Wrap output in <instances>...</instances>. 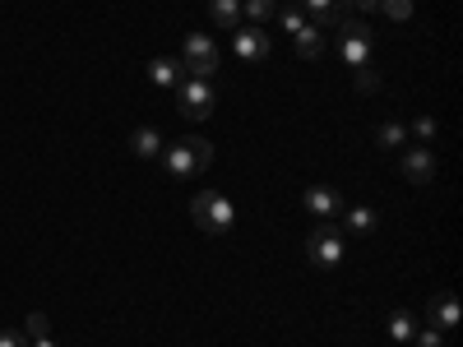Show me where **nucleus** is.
I'll return each mask as SVG.
<instances>
[{
    "mask_svg": "<svg viewBox=\"0 0 463 347\" xmlns=\"http://www.w3.org/2000/svg\"><path fill=\"white\" fill-rule=\"evenodd\" d=\"M163 167L176 176V181H185V176H204L209 167H213V144L209 139H200V135H185V139H176V144H163Z\"/></svg>",
    "mask_w": 463,
    "mask_h": 347,
    "instance_id": "1",
    "label": "nucleus"
},
{
    "mask_svg": "<svg viewBox=\"0 0 463 347\" xmlns=\"http://www.w3.org/2000/svg\"><path fill=\"white\" fill-rule=\"evenodd\" d=\"M334 33H338V56H343V65L366 70V65H371V47H375V28H371L362 14H347Z\"/></svg>",
    "mask_w": 463,
    "mask_h": 347,
    "instance_id": "2",
    "label": "nucleus"
},
{
    "mask_svg": "<svg viewBox=\"0 0 463 347\" xmlns=\"http://www.w3.org/2000/svg\"><path fill=\"white\" fill-rule=\"evenodd\" d=\"M190 218H195V227L209 231V237H227L232 222H237V209H232V200L218 195V190H200V195L190 200Z\"/></svg>",
    "mask_w": 463,
    "mask_h": 347,
    "instance_id": "3",
    "label": "nucleus"
},
{
    "mask_svg": "<svg viewBox=\"0 0 463 347\" xmlns=\"http://www.w3.org/2000/svg\"><path fill=\"white\" fill-rule=\"evenodd\" d=\"M181 65H185V80H213V74H218V47H213V37L209 33H185Z\"/></svg>",
    "mask_w": 463,
    "mask_h": 347,
    "instance_id": "4",
    "label": "nucleus"
},
{
    "mask_svg": "<svg viewBox=\"0 0 463 347\" xmlns=\"http://www.w3.org/2000/svg\"><path fill=\"white\" fill-rule=\"evenodd\" d=\"M213 107H218L213 80H181L176 84V111L185 121H204V116H213Z\"/></svg>",
    "mask_w": 463,
    "mask_h": 347,
    "instance_id": "5",
    "label": "nucleus"
},
{
    "mask_svg": "<svg viewBox=\"0 0 463 347\" xmlns=\"http://www.w3.org/2000/svg\"><path fill=\"white\" fill-rule=\"evenodd\" d=\"M347 255L343 237H338V227L334 222H316V231L306 237V259H311L316 268H338Z\"/></svg>",
    "mask_w": 463,
    "mask_h": 347,
    "instance_id": "6",
    "label": "nucleus"
},
{
    "mask_svg": "<svg viewBox=\"0 0 463 347\" xmlns=\"http://www.w3.org/2000/svg\"><path fill=\"white\" fill-rule=\"evenodd\" d=\"M232 52H237L241 61H250V65H260V61H269L274 42H269V33H264V28L241 23V28H232Z\"/></svg>",
    "mask_w": 463,
    "mask_h": 347,
    "instance_id": "7",
    "label": "nucleus"
},
{
    "mask_svg": "<svg viewBox=\"0 0 463 347\" xmlns=\"http://www.w3.org/2000/svg\"><path fill=\"white\" fill-rule=\"evenodd\" d=\"M301 204H306V213H311L316 222H334V218L343 213V195H338L334 185H311V190L301 195Z\"/></svg>",
    "mask_w": 463,
    "mask_h": 347,
    "instance_id": "8",
    "label": "nucleus"
},
{
    "mask_svg": "<svg viewBox=\"0 0 463 347\" xmlns=\"http://www.w3.org/2000/svg\"><path fill=\"white\" fill-rule=\"evenodd\" d=\"M436 148H408L403 153V176L412 181V185H427V181H436Z\"/></svg>",
    "mask_w": 463,
    "mask_h": 347,
    "instance_id": "9",
    "label": "nucleus"
},
{
    "mask_svg": "<svg viewBox=\"0 0 463 347\" xmlns=\"http://www.w3.org/2000/svg\"><path fill=\"white\" fill-rule=\"evenodd\" d=\"M347 14H353V0H306V19H316L325 33L338 28Z\"/></svg>",
    "mask_w": 463,
    "mask_h": 347,
    "instance_id": "10",
    "label": "nucleus"
},
{
    "mask_svg": "<svg viewBox=\"0 0 463 347\" xmlns=\"http://www.w3.org/2000/svg\"><path fill=\"white\" fill-rule=\"evenodd\" d=\"M325 42H329V33H325L316 19H306V28L292 33V47H297L301 61H320V56H325Z\"/></svg>",
    "mask_w": 463,
    "mask_h": 347,
    "instance_id": "11",
    "label": "nucleus"
},
{
    "mask_svg": "<svg viewBox=\"0 0 463 347\" xmlns=\"http://www.w3.org/2000/svg\"><path fill=\"white\" fill-rule=\"evenodd\" d=\"M427 320H431V329H440V333H449V329L458 324V301H454V292H436V296H431Z\"/></svg>",
    "mask_w": 463,
    "mask_h": 347,
    "instance_id": "12",
    "label": "nucleus"
},
{
    "mask_svg": "<svg viewBox=\"0 0 463 347\" xmlns=\"http://www.w3.org/2000/svg\"><path fill=\"white\" fill-rule=\"evenodd\" d=\"M148 80L158 84V89H176L185 80V65L176 56H158V61H148Z\"/></svg>",
    "mask_w": 463,
    "mask_h": 347,
    "instance_id": "13",
    "label": "nucleus"
},
{
    "mask_svg": "<svg viewBox=\"0 0 463 347\" xmlns=\"http://www.w3.org/2000/svg\"><path fill=\"white\" fill-rule=\"evenodd\" d=\"M163 144H167V139L153 130V126H139V130L130 135V153H135V158H158Z\"/></svg>",
    "mask_w": 463,
    "mask_h": 347,
    "instance_id": "14",
    "label": "nucleus"
},
{
    "mask_svg": "<svg viewBox=\"0 0 463 347\" xmlns=\"http://www.w3.org/2000/svg\"><path fill=\"white\" fill-rule=\"evenodd\" d=\"M274 14H279V0H241V23H250V28L274 23Z\"/></svg>",
    "mask_w": 463,
    "mask_h": 347,
    "instance_id": "15",
    "label": "nucleus"
},
{
    "mask_svg": "<svg viewBox=\"0 0 463 347\" xmlns=\"http://www.w3.org/2000/svg\"><path fill=\"white\" fill-rule=\"evenodd\" d=\"M338 218L347 222V231H357V237H366V231H375V227H380V213H375L371 204H357V209H343Z\"/></svg>",
    "mask_w": 463,
    "mask_h": 347,
    "instance_id": "16",
    "label": "nucleus"
},
{
    "mask_svg": "<svg viewBox=\"0 0 463 347\" xmlns=\"http://www.w3.org/2000/svg\"><path fill=\"white\" fill-rule=\"evenodd\" d=\"M213 28H241V0H209Z\"/></svg>",
    "mask_w": 463,
    "mask_h": 347,
    "instance_id": "17",
    "label": "nucleus"
},
{
    "mask_svg": "<svg viewBox=\"0 0 463 347\" xmlns=\"http://www.w3.org/2000/svg\"><path fill=\"white\" fill-rule=\"evenodd\" d=\"M375 144H380V148H403V144H408V126H399V121L375 126Z\"/></svg>",
    "mask_w": 463,
    "mask_h": 347,
    "instance_id": "18",
    "label": "nucleus"
},
{
    "mask_svg": "<svg viewBox=\"0 0 463 347\" xmlns=\"http://www.w3.org/2000/svg\"><path fill=\"white\" fill-rule=\"evenodd\" d=\"M19 333H24L28 342H37V338H47V333H52V320H47L43 311H33V315H28V320L19 324Z\"/></svg>",
    "mask_w": 463,
    "mask_h": 347,
    "instance_id": "19",
    "label": "nucleus"
},
{
    "mask_svg": "<svg viewBox=\"0 0 463 347\" xmlns=\"http://www.w3.org/2000/svg\"><path fill=\"white\" fill-rule=\"evenodd\" d=\"M412 333H417V320H412L408 311H394V315H390V338H394V342H408Z\"/></svg>",
    "mask_w": 463,
    "mask_h": 347,
    "instance_id": "20",
    "label": "nucleus"
},
{
    "mask_svg": "<svg viewBox=\"0 0 463 347\" xmlns=\"http://www.w3.org/2000/svg\"><path fill=\"white\" fill-rule=\"evenodd\" d=\"M380 14L394 19V23H408L412 19V0H380Z\"/></svg>",
    "mask_w": 463,
    "mask_h": 347,
    "instance_id": "21",
    "label": "nucleus"
},
{
    "mask_svg": "<svg viewBox=\"0 0 463 347\" xmlns=\"http://www.w3.org/2000/svg\"><path fill=\"white\" fill-rule=\"evenodd\" d=\"M274 19H279L288 33H301V28H306V14H301L297 5H279V14H274Z\"/></svg>",
    "mask_w": 463,
    "mask_h": 347,
    "instance_id": "22",
    "label": "nucleus"
},
{
    "mask_svg": "<svg viewBox=\"0 0 463 347\" xmlns=\"http://www.w3.org/2000/svg\"><path fill=\"white\" fill-rule=\"evenodd\" d=\"M353 80H357L362 93H375V89H380V80H375V70H371V65H366V70H353Z\"/></svg>",
    "mask_w": 463,
    "mask_h": 347,
    "instance_id": "23",
    "label": "nucleus"
},
{
    "mask_svg": "<svg viewBox=\"0 0 463 347\" xmlns=\"http://www.w3.org/2000/svg\"><path fill=\"white\" fill-rule=\"evenodd\" d=\"M412 135H417V139H436V116H417Z\"/></svg>",
    "mask_w": 463,
    "mask_h": 347,
    "instance_id": "24",
    "label": "nucleus"
},
{
    "mask_svg": "<svg viewBox=\"0 0 463 347\" xmlns=\"http://www.w3.org/2000/svg\"><path fill=\"white\" fill-rule=\"evenodd\" d=\"M417 347H445V333L431 329V324H427V329H417Z\"/></svg>",
    "mask_w": 463,
    "mask_h": 347,
    "instance_id": "25",
    "label": "nucleus"
},
{
    "mask_svg": "<svg viewBox=\"0 0 463 347\" xmlns=\"http://www.w3.org/2000/svg\"><path fill=\"white\" fill-rule=\"evenodd\" d=\"M0 347H28V338L19 329H5V333H0Z\"/></svg>",
    "mask_w": 463,
    "mask_h": 347,
    "instance_id": "26",
    "label": "nucleus"
},
{
    "mask_svg": "<svg viewBox=\"0 0 463 347\" xmlns=\"http://www.w3.org/2000/svg\"><path fill=\"white\" fill-rule=\"evenodd\" d=\"M353 10L366 19V14H375V10H380V0H353Z\"/></svg>",
    "mask_w": 463,
    "mask_h": 347,
    "instance_id": "27",
    "label": "nucleus"
},
{
    "mask_svg": "<svg viewBox=\"0 0 463 347\" xmlns=\"http://www.w3.org/2000/svg\"><path fill=\"white\" fill-rule=\"evenodd\" d=\"M28 347H61V342H56V338L47 333V338H37V342H28Z\"/></svg>",
    "mask_w": 463,
    "mask_h": 347,
    "instance_id": "28",
    "label": "nucleus"
}]
</instances>
